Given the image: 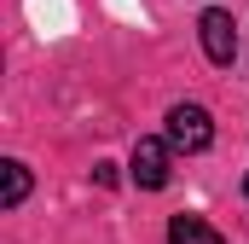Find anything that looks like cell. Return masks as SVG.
Returning a JSON list of instances; mask_svg holds the SVG:
<instances>
[{
    "label": "cell",
    "mask_w": 249,
    "mask_h": 244,
    "mask_svg": "<svg viewBox=\"0 0 249 244\" xmlns=\"http://www.w3.org/2000/svg\"><path fill=\"white\" fill-rule=\"evenodd\" d=\"M168 145L174 151H209L214 145V117L203 105H174L168 111Z\"/></svg>",
    "instance_id": "1"
},
{
    "label": "cell",
    "mask_w": 249,
    "mask_h": 244,
    "mask_svg": "<svg viewBox=\"0 0 249 244\" xmlns=\"http://www.w3.org/2000/svg\"><path fill=\"white\" fill-rule=\"evenodd\" d=\"M197 35H203V53H209L214 64H232V59H238V23H232V12L209 6V12L197 18Z\"/></svg>",
    "instance_id": "2"
},
{
    "label": "cell",
    "mask_w": 249,
    "mask_h": 244,
    "mask_svg": "<svg viewBox=\"0 0 249 244\" xmlns=\"http://www.w3.org/2000/svg\"><path fill=\"white\" fill-rule=\"evenodd\" d=\"M127 169H133V181L145 186V192H162V186H168V145H162V140H139Z\"/></svg>",
    "instance_id": "3"
},
{
    "label": "cell",
    "mask_w": 249,
    "mask_h": 244,
    "mask_svg": "<svg viewBox=\"0 0 249 244\" xmlns=\"http://www.w3.org/2000/svg\"><path fill=\"white\" fill-rule=\"evenodd\" d=\"M168 244H226V239H220L203 215H174V221H168Z\"/></svg>",
    "instance_id": "4"
},
{
    "label": "cell",
    "mask_w": 249,
    "mask_h": 244,
    "mask_svg": "<svg viewBox=\"0 0 249 244\" xmlns=\"http://www.w3.org/2000/svg\"><path fill=\"white\" fill-rule=\"evenodd\" d=\"M0 169H6V186H0V203H6V209H18V203L29 198V169H23L18 157H12V163H0Z\"/></svg>",
    "instance_id": "5"
},
{
    "label": "cell",
    "mask_w": 249,
    "mask_h": 244,
    "mask_svg": "<svg viewBox=\"0 0 249 244\" xmlns=\"http://www.w3.org/2000/svg\"><path fill=\"white\" fill-rule=\"evenodd\" d=\"M93 181H99V186H116L122 175H116V163H93Z\"/></svg>",
    "instance_id": "6"
},
{
    "label": "cell",
    "mask_w": 249,
    "mask_h": 244,
    "mask_svg": "<svg viewBox=\"0 0 249 244\" xmlns=\"http://www.w3.org/2000/svg\"><path fill=\"white\" fill-rule=\"evenodd\" d=\"M244 192H249V181H244Z\"/></svg>",
    "instance_id": "7"
}]
</instances>
